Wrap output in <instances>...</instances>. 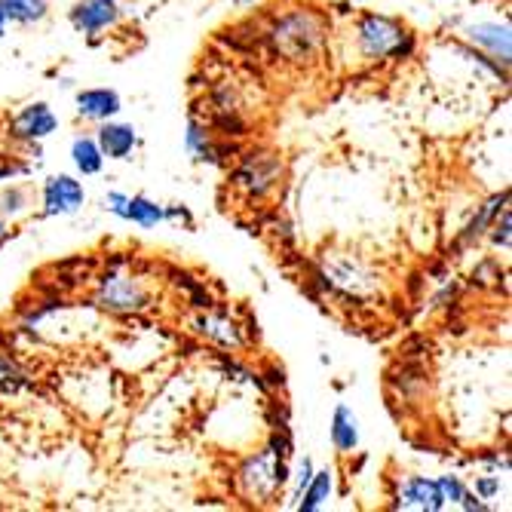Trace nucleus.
<instances>
[{"label": "nucleus", "instance_id": "obj_8", "mask_svg": "<svg viewBox=\"0 0 512 512\" xmlns=\"http://www.w3.org/2000/svg\"><path fill=\"white\" fill-rule=\"evenodd\" d=\"M59 132V117L53 114V108L46 102H31L25 105L10 123H7V135L19 145H43L46 138Z\"/></svg>", "mask_w": 512, "mask_h": 512}, {"label": "nucleus", "instance_id": "obj_2", "mask_svg": "<svg viewBox=\"0 0 512 512\" xmlns=\"http://www.w3.org/2000/svg\"><path fill=\"white\" fill-rule=\"evenodd\" d=\"M237 482H240L243 497L264 506V503L276 500V494L292 482V467L286 457H279L267 445L243 460V467L237 470Z\"/></svg>", "mask_w": 512, "mask_h": 512}, {"label": "nucleus", "instance_id": "obj_12", "mask_svg": "<svg viewBox=\"0 0 512 512\" xmlns=\"http://www.w3.org/2000/svg\"><path fill=\"white\" fill-rule=\"evenodd\" d=\"M463 37H467L470 46L482 50L485 56H491L497 65H503L509 71L512 62V37H509V25L503 22H476L463 28Z\"/></svg>", "mask_w": 512, "mask_h": 512}, {"label": "nucleus", "instance_id": "obj_11", "mask_svg": "<svg viewBox=\"0 0 512 512\" xmlns=\"http://www.w3.org/2000/svg\"><path fill=\"white\" fill-rule=\"evenodd\" d=\"M74 111H77L80 120L105 123V120L120 117L123 99H120V92L111 89V86H86V89L74 92Z\"/></svg>", "mask_w": 512, "mask_h": 512}, {"label": "nucleus", "instance_id": "obj_9", "mask_svg": "<svg viewBox=\"0 0 512 512\" xmlns=\"http://www.w3.org/2000/svg\"><path fill=\"white\" fill-rule=\"evenodd\" d=\"M279 175H283V160L276 154H249L243 157V166L237 169L234 184L243 188L249 197L261 200L279 184Z\"/></svg>", "mask_w": 512, "mask_h": 512}, {"label": "nucleus", "instance_id": "obj_19", "mask_svg": "<svg viewBox=\"0 0 512 512\" xmlns=\"http://www.w3.org/2000/svg\"><path fill=\"white\" fill-rule=\"evenodd\" d=\"M0 16L7 25H40L50 16V0H0Z\"/></svg>", "mask_w": 512, "mask_h": 512}, {"label": "nucleus", "instance_id": "obj_28", "mask_svg": "<svg viewBox=\"0 0 512 512\" xmlns=\"http://www.w3.org/2000/svg\"><path fill=\"white\" fill-rule=\"evenodd\" d=\"M457 509H467V512H491L494 506H491L488 500L476 497L473 491H467V494H463V500H460V506H457Z\"/></svg>", "mask_w": 512, "mask_h": 512}, {"label": "nucleus", "instance_id": "obj_17", "mask_svg": "<svg viewBox=\"0 0 512 512\" xmlns=\"http://www.w3.org/2000/svg\"><path fill=\"white\" fill-rule=\"evenodd\" d=\"M506 203H509V191H500V194H494L485 206H479V212L473 215V221H470L467 227H463V234H460L457 246H460V249H467V246L479 243V240L488 234V227L494 224V218L506 209Z\"/></svg>", "mask_w": 512, "mask_h": 512}, {"label": "nucleus", "instance_id": "obj_10", "mask_svg": "<svg viewBox=\"0 0 512 512\" xmlns=\"http://www.w3.org/2000/svg\"><path fill=\"white\" fill-rule=\"evenodd\" d=\"M123 19L120 0H74V7L68 10V22L77 34L96 37L102 31L117 28Z\"/></svg>", "mask_w": 512, "mask_h": 512}, {"label": "nucleus", "instance_id": "obj_31", "mask_svg": "<svg viewBox=\"0 0 512 512\" xmlns=\"http://www.w3.org/2000/svg\"><path fill=\"white\" fill-rule=\"evenodd\" d=\"M237 7H252V4H258V0H234Z\"/></svg>", "mask_w": 512, "mask_h": 512}, {"label": "nucleus", "instance_id": "obj_24", "mask_svg": "<svg viewBox=\"0 0 512 512\" xmlns=\"http://www.w3.org/2000/svg\"><path fill=\"white\" fill-rule=\"evenodd\" d=\"M509 227H512V212H509V206H506V209L494 218V224L488 227V237H491V246H494V249L509 252V246H512Z\"/></svg>", "mask_w": 512, "mask_h": 512}, {"label": "nucleus", "instance_id": "obj_21", "mask_svg": "<svg viewBox=\"0 0 512 512\" xmlns=\"http://www.w3.org/2000/svg\"><path fill=\"white\" fill-rule=\"evenodd\" d=\"M184 151L200 163H218V148L212 142V132L197 120H191L188 132H184Z\"/></svg>", "mask_w": 512, "mask_h": 512}, {"label": "nucleus", "instance_id": "obj_20", "mask_svg": "<svg viewBox=\"0 0 512 512\" xmlns=\"http://www.w3.org/2000/svg\"><path fill=\"white\" fill-rule=\"evenodd\" d=\"M197 332L221 347H230V350H240L243 347V332L237 322H230L227 316H200L197 319Z\"/></svg>", "mask_w": 512, "mask_h": 512}, {"label": "nucleus", "instance_id": "obj_27", "mask_svg": "<svg viewBox=\"0 0 512 512\" xmlns=\"http://www.w3.org/2000/svg\"><path fill=\"white\" fill-rule=\"evenodd\" d=\"M470 491L482 500H494L500 494V476H476Z\"/></svg>", "mask_w": 512, "mask_h": 512}, {"label": "nucleus", "instance_id": "obj_32", "mask_svg": "<svg viewBox=\"0 0 512 512\" xmlns=\"http://www.w3.org/2000/svg\"><path fill=\"white\" fill-rule=\"evenodd\" d=\"M350 4H362V0H350Z\"/></svg>", "mask_w": 512, "mask_h": 512}, {"label": "nucleus", "instance_id": "obj_16", "mask_svg": "<svg viewBox=\"0 0 512 512\" xmlns=\"http://www.w3.org/2000/svg\"><path fill=\"white\" fill-rule=\"evenodd\" d=\"M335 494V470L332 467H322V470H313V479L307 482V488L301 491L298 503L292 509L298 512H319L329 506Z\"/></svg>", "mask_w": 512, "mask_h": 512}, {"label": "nucleus", "instance_id": "obj_13", "mask_svg": "<svg viewBox=\"0 0 512 512\" xmlns=\"http://www.w3.org/2000/svg\"><path fill=\"white\" fill-rule=\"evenodd\" d=\"M393 509H421V512H439L445 509V500L439 494L436 479L430 476H405L396 488Z\"/></svg>", "mask_w": 512, "mask_h": 512}, {"label": "nucleus", "instance_id": "obj_15", "mask_svg": "<svg viewBox=\"0 0 512 512\" xmlns=\"http://www.w3.org/2000/svg\"><path fill=\"white\" fill-rule=\"evenodd\" d=\"M329 439H332V448L341 454V457H350L356 454L359 448V439H362V430H359V417L350 405L338 402L335 411H332V424H329Z\"/></svg>", "mask_w": 512, "mask_h": 512}, {"label": "nucleus", "instance_id": "obj_14", "mask_svg": "<svg viewBox=\"0 0 512 512\" xmlns=\"http://www.w3.org/2000/svg\"><path fill=\"white\" fill-rule=\"evenodd\" d=\"M96 142L105 154V160H132L138 148V129L126 120H105L96 129Z\"/></svg>", "mask_w": 512, "mask_h": 512}, {"label": "nucleus", "instance_id": "obj_25", "mask_svg": "<svg viewBox=\"0 0 512 512\" xmlns=\"http://www.w3.org/2000/svg\"><path fill=\"white\" fill-rule=\"evenodd\" d=\"M22 384H25V375L16 368V362L7 353H0V393H16Z\"/></svg>", "mask_w": 512, "mask_h": 512}, {"label": "nucleus", "instance_id": "obj_5", "mask_svg": "<svg viewBox=\"0 0 512 512\" xmlns=\"http://www.w3.org/2000/svg\"><path fill=\"white\" fill-rule=\"evenodd\" d=\"M322 283L344 292V295H353V298H365L371 292H378V286H381L378 276L353 255H325Z\"/></svg>", "mask_w": 512, "mask_h": 512}, {"label": "nucleus", "instance_id": "obj_30", "mask_svg": "<svg viewBox=\"0 0 512 512\" xmlns=\"http://www.w3.org/2000/svg\"><path fill=\"white\" fill-rule=\"evenodd\" d=\"M4 37H7V19L0 16V40H4Z\"/></svg>", "mask_w": 512, "mask_h": 512}, {"label": "nucleus", "instance_id": "obj_7", "mask_svg": "<svg viewBox=\"0 0 512 512\" xmlns=\"http://www.w3.org/2000/svg\"><path fill=\"white\" fill-rule=\"evenodd\" d=\"M102 206H105V212H111L114 218L129 221V224H135V227H145V230H151V227L169 221V209H166L163 203L145 197V194L129 197V194H123V191H108L105 200H102Z\"/></svg>", "mask_w": 512, "mask_h": 512}, {"label": "nucleus", "instance_id": "obj_4", "mask_svg": "<svg viewBox=\"0 0 512 512\" xmlns=\"http://www.w3.org/2000/svg\"><path fill=\"white\" fill-rule=\"evenodd\" d=\"M154 301L151 289L142 276L135 273H123V270H111L99 279L96 289V304L108 313L117 316H129V313H142L148 310Z\"/></svg>", "mask_w": 512, "mask_h": 512}, {"label": "nucleus", "instance_id": "obj_3", "mask_svg": "<svg viewBox=\"0 0 512 512\" xmlns=\"http://www.w3.org/2000/svg\"><path fill=\"white\" fill-rule=\"evenodd\" d=\"M322 19L304 7L283 13L270 28V40L276 46V53H283L289 59H304L310 56L316 46L322 43Z\"/></svg>", "mask_w": 512, "mask_h": 512}, {"label": "nucleus", "instance_id": "obj_29", "mask_svg": "<svg viewBox=\"0 0 512 512\" xmlns=\"http://www.w3.org/2000/svg\"><path fill=\"white\" fill-rule=\"evenodd\" d=\"M4 240H7V218L0 215V243H4Z\"/></svg>", "mask_w": 512, "mask_h": 512}, {"label": "nucleus", "instance_id": "obj_26", "mask_svg": "<svg viewBox=\"0 0 512 512\" xmlns=\"http://www.w3.org/2000/svg\"><path fill=\"white\" fill-rule=\"evenodd\" d=\"M313 470H316V467H313V460H310V457H304V460L298 463V470L292 473V482H295V491H292V506L298 503L301 491H304V488H307V482L313 479Z\"/></svg>", "mask_w": 512, "mask_h": 512}, {"label": "nucleus", "instance_id": "obj_23", "mask_svg": "<svg viewBox=\"0 0 512 512\" xmlns=\"http://www.w3.org/2000/svg\"><path fill=\"white\" fill-rule=\"evenodd\" d=\"M436 485H439V494H442L445 506H460L463 494H467V491H470V485H467V482H463L460 476H454V473L436 476Z\"/></svg>", "mask_w": 512, "mask_h": 512}, {"label": "nucleus", "instance_id": "obj_6", "mask_svg": "<svg viewBox=\"0 0 512 512\" xmlns=\"http://www.w3.org/2000/svg\"><path fill=\"white\" fill-rule=\"evenodd\" d=\"M86 206V188L77 175L56 172L40 184V215L43 218H68Z\"/></svg>", "mask_w": 512, "mask_h": 512}, {"label": "nucleus", "instance_id": "obj_22", "mask_svg": "<svg viewBox=\"0 0 512 512\" xmlns=\"http://www.w3.org/2000/svg\"><path fill=\"white\" fill-rule=\"evenodd\" d=\"M28 206H31V194H28V188H22V184H10V188L0 194V215L4 218H16Z\"/></svg>", "mask_w": 512, "mask_h": 512}, {"label": "nucleus", "instance_id": "obj_1", "mask_svg": "<svg viewBox=\"0 0 512 512\" xmlns=\"http://www.w3.org/2000/svg\"><path fill=\"white\" fill-rule=\"evenodd\" d=\"M356 31V46L359 53L371 62H381V59H408L414 53V34L411 28H405L399 19L384 16V13H362L353 25Z\"/></svg>", "mask_w": 512, "mask_h": 512}, {"label": "nucleus", "instance_id": "obj_18", "mask_svg": "<svg viewBox=\"0 0 512 512\" xmlns=\"http://www.w3.org/2000/svg\"><path fill=\"white\" fill-rule=\"evenodd\" d=\"M71 163L77 169V175L83 178H92V175H102L105 169V154L96 142V135H77L71 142Z\"/></svg>", "mask_w": 512, "mask_h": 512}]
</instances>
